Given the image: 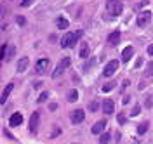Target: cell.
<instances>
[{"label":"cell","mask_w":153,"mask_h":144,"mask_svg":"<svg viewBox=\"0 0 153 144\" xmlns=\"http://www.w3.org/2000/svg\"><path fill=\"white\" fill-rule=\"evenodd\" d=\"M80 37H82V31H76V33L68 31L66 35L61 38V47H63V49L73 47V45H75V42H76V38H80Z\"/></svg>","instance_id":"6da1fadb"},{"label":"cell","mask_w":153,"mask_h":144,"mask_svg":"<svg viewBox=\"0 0 153 144\" xmlns=\"http://www.w3.org/2000/svg\"><path fill=\"white\" fill-rule=\"evenodd\" d=\"M106 10H108V14H111V16H118V14H122L124 5H122L120 0H108V2H106Z\"/></svg>","instance_id":"7a4b0ae2"},{"label":"cell","mask_w":153,"mask_h":144,"mask_svg":"<svg viewBox=\"0 0 153 144\" xmlns=\"http://www.w3.org/2000/svg\"><path fill=\"white\" fill-rule=\"evenodd\" d=\"M70 64H71V59H70V58H65L63 61H59V64L56 66V69L52 71V77L57 78L59 75H61V73H63V71H65V69H66L68 66H70Z\"/></svg>","instance_id":"3957f363"},{"label":"cell","mask_w":153,"mask_h":144,"mask_svg":"<svg viewBox=\"0 0 153 144\" xmlns=\"http://www.w3.org/2000/svg\"><path fill=\"white\" fill-rule=\"evenodd\" d=\"M152 19V12L150 10H141L137 14V26H146Z\"/></svg>","instance_id":"277c9868"},{"label":"cell","mask_w":153,"mask_h":144,"mask_svg":"<svg viewBox=\"0 0 153 144\" xmlns=\"http://www.w3.org/2000/svg\"><path fill=\"white\" fill-rule=\"evenodd\" d=\"M117 69H118V61H117V59H113V61H110V63L105 66V69H103V75H105V77H111Z\"/></svg>","instance_id":"5b68a950"},{"label":"cell","mask_w":153,"mask_h":144,"mask_svg":"<svg viewBox=\"0 0 153 144\" xmlns=\"http://www.w3.org/2000/svg\"><path fill=\"white\" fill-rule=\"evenodd\" d=\"M71 122L73 123H82L84 122V118H85V113H84V109H75V111H71Z\"/></svg>","instance_id":"8992f818"},{"label":"cell","mask_w":153,"mask_h":144,"mask_svg":"<svg viewBox=\"0 0 153 144\" xmlns=\"http://www.w3.org/2000/svg\"><path fill=\"white\" fill-rule=\"evenodd\" d=\"M49 68V59L47 58H44V59H38L37 61V64H35V69H37V73H45V69Z\"/></svg>","instance_id":"52a82bcc"},{"label":"cell","mask_w":153,"mask_h":144,"mask_svg":"<svg viewBox=\"0 0 153 144\" xmlns=\"http://www.w3.org/2000/svg\"><path fill=\"white\" fill-rule=\"evenodd\" d=\"M38 122H40V115H38L37 111H35L33 115L30 116V132H37Z\"/></svg>","instance_id":"ba28073f"},{"label":"cell","mask_w":153,"mask_h":144,"mask_svg":"<svg viewBox=\"0 0 153 144\" xmlns=\"http://www.w3.org/2000/svg\"><path fill=\"white\" fill-rule=\"evenodd\" d=\"M21 123H23V115L21 113H12L9 118V125L10 127H19Z\"/></svg>","instance_id":"9c48e42d"},{"label":"cell","mask_w":153,"mask_h":144,"mask_svg":"<svg viewBox=\"0 0 153 144\" xmlns=\"http://www.w3.org/2000/svg\"><path fill=\"white\" fill-rule=\"evenodd\" d=\"M111 47H117L118 45V42H120V33L118 31H111L110 35H108V40H106Z\"/></svg>","instance_id":"30bf717a"},{"label":"cell","mask_w":153,"mask_h":144,"mask_svg":"<svg viewBox=\"0 0 153 144\" xmlns=\"http://www.w3.org/2000/svg\"><path fill=\"white\" fill-rule=\"evenodd\" d=\"M106 120H99V122H96L94 123V127H92V134H103L105 132V127H106Z\"/></svg>","instance_id":"8fae6325"},{"label":"cell","mask_w":153,"mask_h":144,"mask_svg":"<svg viewBox=\"0 0 153 144\" xmlns=\"http://www.w3.org/2000/svg\"><path fill=\"white\" fill-rule=\"evenodd\" d=\"M113 109H115L113 101H111V99H106L105 103H103V111H105L106 115H111V113H113Z\"/></svg>","instance_id":"7c38bea8"},{"label":"cell","mask_w":153,"mask_h":144,"mask_svg":"<svg viewBox=\"0 0 153 144\" xmlns=\"http://www.w3.org/2000/svg\"><path fill=\"white\" fill-rule=\"evenodd\" d=\"M134 56V49L129 45V47L124 49V52H122V61L124 63H127V61H131V58Z\"/></svg>","instance_id":"4fadbf2b"},{"label":"cell","mask_w":153,"mask_h":144,"mask_svg":"<svg viewBox=\"0 0 153 144\" xmlns=\"http://www.w3.org/2000/svg\"><path fill=\"white\" fill-rule=\"evenodd\" d=\"M30 64V59L28 58H23L21 61L18 63V73H23V71H26V68Z\"/></svg>","instance_id":"5bb4252c"},{"label":"cell","mask_w":153,"mask_h":144,"mask_svg":"<svg viewBox=\"0 0 153 144\" xmlns=\"http://www.w3.org/2000/svg\"><path fill=\"white\" fill-rule=\"evenodd\" d=\"M12 83H7V87H5V89H4V92H2V99H0V101H2V104H4V103H5V99H7V97H9V94H10V90H12Z\"/></svg>","instance_id":"9a60e30c"},{"label":"cell","mask_w":153,"mask_h":144,"mask_svg":"<svg viewBox=\"0 0 153 144\" xmlns=\"http://www.w3.org/2000/svg\"><path fill=\"white\" fill-rule=\"evenodd\" d=\"M89 56V45H87V42H82L80 44V58L85 59Z\"/></svg>","instance_id":"2e32d148"},{"label":"cell","mask_w":153,"mask_h":144,"mask_svg":"<svg viewBox=\"0 0 153 144\" xmlns=\"http://www.w3.org/2000/svg\"><path fill=\"white\" fill-rule=\"evenodd\" d=\"M68 101H70V103H75L76 99H78V92H76V89H71V90H70V92H68Z\"/></svg>","instance_id":"e0dca14e"},{"label":"cell","mask_w":153,"mask_h":144,"mask_svg":"<svg viewBox=\"0 0 153 144\" xmlns=\"http://www.w3.org/2000/svg\"><path fill=\"white\" fill-rule=\"evenodd\" d=\"M14 54H16V47H14V45H9V47H7V54H5V59H7V61H10V59L14 58Z\"/></svg>","instance_id":"ac0fdd59"},{"label":"cell","mask_w":153,"mask_h":144,"mask_svg":"<svg viewBox=\"0 0 153 144\" xmlns=\"http://www.w3.org/2000/svg\"><path fill=\"white\" fill-rule=\"evenodd\" d=\"M56 26H57V28H61V30L68 28V21L65 19V18H57V19H56Z\"/></svg>","instance_id":"d6986e66"},{"label":"cell","mask_w":153,"mask_h":144,"mask_svg":"<svg viewBox=\"0 0 153 144\" xmlns=\"http://www.w3.org/2000/svg\"><path fill=\"white\" fill-rule=\"evenodd\" d=\"M148 122H143V123H139L137 125V134H144V132H146V130H148Z\"/></svg>","instance_id":"ffe728a7"},{"label":"cell","mask_w":153,"mask_h":144,"mask_svg":"<svg viewBox=\"0 0 153 144\" xmlns=\"http://www.w3.org/2000/svg\"><path fill=\"white\" fill-rule=\"evenodd\" d=\"M99 143H101V144H110V134H108V132L101 134V137H99Z\"/></svg>","instance_id":"44dd1931"},{"label":"cell","mask_w":153,"mask_h":144,"mask_svg":"<svg viewBox=\"0 0 153 144\" xmlns=\"http://www.w3.org/2000/svg\"><path fill=\"white\" fill-rule=\"evenodd\" d=\"M97 109H99V103H97V101L89 103V111H92V113H94V111H97Z\"/></svg>","instance_id":"7402d4cb"},{"label":"cell","mask_w":153,"mask_h":144,"mask_svg":"<svg viewBox=\"0 0 153 144\" xmlns=\"http://www.w3.org/2000/svg\"><path fill=\"white\" fill-rule=\"evenodd\" d=\"M7 47H9L7 44H4V45H2V52H0V59H2V61H5V54H7Z\"/></svg>","instance_id":"603a6c76"},{"label":"cell","mask_w":153,"mask_h":144,"mask_svg":"<svg viewBox=\"0 0 153 144\" xmlns=\"http://www.w3.org/2000/svg\"><path fill=\"white\" fill-rule=\"evenodd\" d=\"M139 113H141V108H139V106H134V109L131 111V115H132V116H137Z\"/></svg>","instance_id":"cb8c5ba5"},{"label":"cell","mask_w":153,"mask_h":144,"mask_svg":"<svg viewBox=\"0 0 153 144\" xmlns=\"http://www.w3.org/2000/svg\"><path fill=\"white\" fill-rule=\"evenodd\" d=\"M47 97H49V92H42V94H40V97H38V103H44Z\"/></svg>","instance_id":"d4e9b609"},{"label":"cell","mask_w":153,"mask_h":144,"mask_svg":"<svg viewBox=\"0 0 153 144\" xmlns=\"http://www.w3.org/2000/svg\"><path fill=\"white\" fill-rule=\"evenodd\" d=\"M144 106L146 108H152V99H150V96H146V99H144Z\"/></svg>","instance_id":"484cf974"},{"label":"cell","mask_w":153,"mask_h":144,"mask_svg":"<svg viewBox=\"0 0 153 144\" xmlns=\"http://www.w3.org/2000/svg\"><path fill=\"white\" fill-rule=\"evenodd\" d=\"M117 120H118V123H122V125H124L125 122H127V118H125L124 115H118V118H117Z\"/></svg>","instance_id":"4316f807"},{"label":"cell","mask_w":153,"mask_h":144,"mask_svg":"<svg viewBox=\"0 0 153 144\" xmlns=\"http://www.w3.org/2000/svg\"><path fill=\"white\" fill-rule=\"evenodd\" d=\"M113 89V83H108L106 87H103V92H108V90H111Z\"/></svg>","instance_id":"83f0119b"},{"label":"cell","mask_w":153,"mask_h":144,"mask_svg":"<svg viewBox=\"0 0 153 144\" xmlns=\"http://www.w3.org/2000/svg\"><path fill=\"white\" fill-rule=\"evenodd\" d=\"M16 21H18V24H25V18H23V16H18Z\"/></svg>","instance_id":"f1b7e54d"},{"label":"cell","mask_w":153,"mask_h":144,"mask_svg":"<svg viewBox=\"0 0 153 144\" xmlns=\"http://www.w3.org/2000/svg\"><path fill=\"white\" fill-rule=\"evenodd\" d=\"M148 56H153V44L148 45Z\"/></svg>","instance_id":"f546056e"},{"label":"cell","mask_w":153,"mask_h":144,"mask_svg":"<svg viewBox=\"0 0 153 144\" xmlns=\"http://www.w3.org/2000/svg\"><path fill=\"white\" fill-rule=\"evenodd\" d=\"M49 109H51V111H56V109H57V104H56V103H52V104L49 106Z\"/></svg>","instance_id":"4dcf8cb0"},{"label":"cell","mask_w":153,"mask_h":144,"mask_svg":"<svg viewBox=\"0 0 153 144\" xmlns=\"http://www.w3.org/2000/svg\"><path fill=\"white\" fill-rule=\"evenodd\" d=\"M59 132H61V130H59V128H54V132H52V135H51V137H56V135H59Z\"/></svg>","instance_id":"1f68e13d"},{"label":"cell","mask_w":153,"mask_h":144,"mask_svg":"<svg viewBox=\"0 0 153 144\" xmlns=\"http://www.w3.org/2000/svg\"><path fill=\"white\" fill-rule=\"evenodd\" d=\"M30 4H31V0H23V2H21L23 7H26V5H30Z\"/></svg>","instance_id":"d6a6232c"},{"label":"cell","mask_w":153,"mask_h":144,"mask_svg":"<svg viewBox=\"0 0 153 144\" xmlns=\"http://www.w3.org/2000/svg\"><path fill=\"white\" fill-rule=\"evenodd\" d=\"M141 64H143V59L139 58V59H137V61H136V68H139V66H141Z\"/></svg>","instance_id":"836d02e7"},{"label":"cell","mask_w":153,"mask_h":144,"mask_svg":"<svg viewBox=\"0 0 153 144\" xmlns=\"http://www.w3.org/2000/svg\"><path fill=\"white\" fill-rule=\"evenodd\" d=\"M40 85H42V82H35V83H33V87H35V89H38Z\"/></svg>","instance_id":"e575fe53"},{"label":"cell","mask_w":153,"mask_h":144,"mask_svg":"<svg viewBox=\"0 0 153 144\" xmlns=\"http://www.w3.org/2000/svg\"><path fill=\"white\" fill-rule=\"evenodd\" d=\"M5 135H7V137H9V139H14V135L10 134V132H7V130H5Z\"/></svg>","instance_id":"d590c367"}]
</instances>
